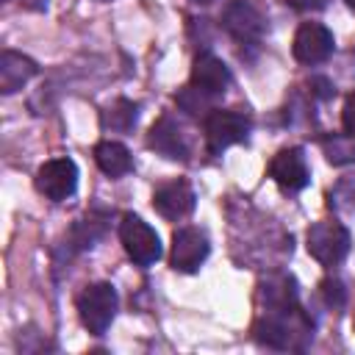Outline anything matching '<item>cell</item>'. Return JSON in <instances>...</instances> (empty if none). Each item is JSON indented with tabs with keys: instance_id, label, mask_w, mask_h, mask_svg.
<instances>
[{
	"instance_id": "9",
	"label": "cell",
	"mask_w": 355,
	"mask_h": 355,
	"mask_svg": "<svg viewBox=\"0 0 355 355\" xmlns=\"http://www.w3.org/2000/svg\"><path fill=\"white\" fill-rule=\"evenodd\" d=\"M333 47H336L333 33L319 22H302L294 36V58L308 67L327 61L333 55Z\"/></svg>"
},
{
	"instance_id": "16",
	"label": "cell",
	"mask_w": 355,
	"mask_h": 355,
	"mask_svg": "<svg viewBox=\"0 0 355 355\" xmlns=\"http://www.w3.org/2000/svg\"><path fill=\"white\" fill-rule=\"evenodd\" d=\"M136 119H139V103H133V100H116L108 111H105V116H103V122H105V128H111V130H130L133 125H136Z\"/></svg>"
},
{
	"instance_id": "19",
	"label": "cell",
	"mask_w": 355,
	"mask_h": 355,
	"mask_svg": "<svg viewBox=\"0 0 355 355\" xmlns=\"http://www.w3.org/2000/svg\"><path fill=\"white\" fill-rule=\"evenodd\" d=\"M319 288H322V297H324V302H327L330 308H344V302H347V288H344L341 280L327 277V280H322Z\"/></svg>"
},
{
	"instance_id": "6",
	"label": "cell",
	"mask_w": 355,
	"mask_h": 355,
	"mask_svg": "<svg viewBox=\"0 0 355 355\" xmlns=\"http://www.w3.org/2000/svg\"><path fill=\"white\" fill-rule=\"evenodd\" d=\"M36 189L53 200V202H64L67 197L75 194L78 189V166L72 158H50L39 166L36 172Z\"/></svg>"
},
{
	"instance_id": "7",
	"label": "cell",
	"mask_w": 355,
	"mask_h": 355,
	"mask_svg": "<svg viewBox=\"0 0 355 355\" xmlns=\"http://www.w3.org/2000/svg\"><path fill=\"white\" fill-rule=\"evenodd\" d=\"M222 25L241 44H255L266 33V17L247 0L227 3L225 11H222Z\"/></svg>"
},
{
	"instance_id": "3",
	"label": "cell",
	"mask_w": 355,
	"mask_h": 355,
	"mask_svg": "<svg viewBox=\"0 0 355 355\" xmlns=\"http://www.w3.org/2000/svg\"><path fill=\"white\" fill-rule=\"evenodd\" d=\"M252 130V119L244 111H225V108H214L205 116V144L208 153L216 155L222 150H227L230 144L247 141Z\"/></svg>"
},
{
	"instance_id": "5",
	"label": "cell",
	"mask_w": 355,
	"mask_h": 355,
	"mask_svg": "<svg viewBox=\"0 0 355 355\" xmlns=\"http://www.w3.org/2000/svg\"><path fill=\"white\" fill-rule=\"evenodd\" d=\"M119 239L125 252L139 263V266H150L161 258V239L158 233L136 214H125L119 222Z\"/></svg>"
},
{
	"instance_id": "15",
	"label": "cell",
	"mask_w": 355,
	"mask_h": 355,
	"mask_svg": "<svg viewBox=\"0 0 355 355\" xmlns=\"http://www.w3.org/2000/svg\"><path fill=\"white\" fill-rule=\"evenodd\" d=\"M94 161L108 178H122V175H128L133 169L130 150L125 144H119V141H100L94 147Z\"/></svg>"
},
{
	"instance_id": "11",
	"label": "cell",
	"mask_w": 355,
	"mask_h": 355,
	"mask_svg": "<svg viewBox=\"0 0 355 355\" xmlns=\"http://www.w3.org/2000/svg\"><path fill=\"white\" fill-rule=\"evenodd\" d=\"M269 175H272V180L283 191H300V189H305L308 180H311V172H308V164H305V153L300 147L280 150L272 158V164H269Z\"/></svg>"
},
{
	"instance_id": "20",
	"label": "cell",
	"mask_w": 355,
	"mask_h": 355,
	"mask_svg": "<svg viewBox=\"0 0 355 355\" xmlns=\"http://www.w3.org/2000/svg\"><path fill=\"white\" fill-rule=\"evenodd\" d=\"M341 128H344V133L355 136V92H349L347 100H344V108H341Z\"/></svg>"
},
{
	"instance_id": "24",
	"label": "cell",
	"mask_w": 355,
	"mask_h": 355,
	"mask_svg": "<svg viewBox=\"0 0 355 355\" xmlns=\"http://www.w3.org/2000/svg\"><path fill=\"white\" fill-rule=\"evenodd\" d=\"M349 6H352V8H355V0H349Z\"/></svg>"
},
{
	"instance_id": "14",
	"label": "cell",
	"mask_w": 355,
	"mask_h": 355,
	"mask_svg": "<svg viewBox=\"0 0 355 355\" xmlns=\"http://www.w3.org/2000/svg\"><path fill=\"white\" fill-rule=\"evenodd\" d=\"M33 75H36V64L28 55L14 53V50L0 53V92L3 94L19 92Z\"/></svg>"
},
{
	"instance_id": "2",
	"label": "cell",
	"mask_w": 355,
	"mask_h": 355,
	"mask_svg": "<svg viewBox=\"0 0 355 355\" xmlns=\"http://www.w3.org/2000/svg\"><path fill=\"white\" fill-rule=\"evenodd\" d=\"M116 308H119V297L111 283H89L78 294V313H80L83 327L92 336H103L111 327Z\"/></svg>"
},
{
	"instance_id": "10",
	"label": "cell",
	"mask_w": 355,
	"mask_h": 355,
	"mask_svg": "<svg viewBox=\"0 0 355 355\" xmlns=\"http://www.w3.org/2000/svg\"><path fill=\"white\" fill-rule=\"evenodd\" d=\"M233 83V75L227 69V64L214 55V53H200L194 58V67H191V86L200 89L202 94H208L211 100L222 97L227 92V86Z\"/></svg>"
},
{
	"instance_id": "22",
	"label": "cell",
	"mask_w": 355,
	"mask_h": 355,
	"mask_svg": "<svg viewBox=\"0 0 355 355\" xmlns=\"http://www.w3.org/2000/svg\"><path fill=\"white\" fill-rule=\"evenodd\" d=\"M22 3H25L28 8H36V11H39V8H47V0H22Z\"/></svg>"
},
{
	"instance_id": "23",
	"label": "cell",
	"mask_w": 355,
	"mask_h": 355,
	"mask_svg": "<svg viewBox=\"0 0 355 355\" xmlns=\"http://www.w3.org/2000/svg\"><path fill=\"white\" fill-rule=\"evenodd\" d=\"M194 3H202V6H208V3H214V0H194Z\"/></svg>"
},
{
	"instance_id": "8",
	"label": "cell",
	"mask_w": 355,
	"mask_h": 355,
	"mask_svg": "<svg viewBox=\"0 0 355 355\" xmlns=\"http://www.w3.org/2000/svg\"><path fill=\"white\" fill-rule=\"evenodd\" d=\"M211 252V244H208V236L200 230V227H180L175 230L172 236V255H169V263L175 272H197L205 258Z\"/></svg>"
},
{
	"instance_id": "21",
	"label": "cell",
	"mask_w": 355,
	"mask_h": 355,
	"mask_svg": "<svg viewBox=\"0 0 355 355\" xmlns=\"http://www.w3.org/2000/svg\"><path fill=\"white\" fill-rule=\"evenodd\" d=\"M286 3L297 11H322L327 6V0H286Z\"/></svg>"
},
{
	"instance_id": "18",
	"label": "cell",
	"mask_w": 355,
	"mask_h": 355,
	"mask_svg": "<svg viewBox=\"0 0 355 355\" xmlns=\"http://www.w3.org/2000/svg\"><path fill=\"white\" fill-rule=\"evenodd\" d=\"M72 236H75L78 247H94V241L103 236V222H97L94 216H86L72 227Z\"/></svg>"
},
{
	"instance_id": "17",
	"label": "cell",
	"mask_w": 355,
	"mask_h": 355,
	"mask_svg": "<svg viewBox=\"0 0 355 355\" xmlns=\"http://www.w3.org/2000/svg\"><path fill=\"white\" fill-rule=\"evenodd\" d=\"M324 153L330 158V164H347L355 158V136L341 133L333 139H324Z\"/></svg>"
},
{
	"instance_id": "13",
	"label": "cell",
	"mask_w": 355,
	"mask_h": 355,
	"mask_svg": "<svg viewBox=\"0 0 355 355\" xmlns=\"http://www.w3.org/2000/svg\"><path fill=\"white\" fill-rule=\"evenodd\" d=\"M147 144H150L155 153H161L164 158H172V161H189V144H186V136H183L180 125H178L172 116H161V119L150 128Z\"/></svg>"
},
{
	"instance_id": "1",
	"label": "cell",
	"mask_w": 355,
	"mask_h": 355,
	"mask_svg": "<svg viewBox=\"0 0 355 355\" xmlns=\"http://www.w3.org/2000/svg\"><path fill=\"white\" fill-rule=\"evenodd\" d=\"M252 333L266 347H275V349H302L311 341V336H313V324L300 311L297 302H280V305H266L261 311V316L255 319Z\"/></svg>"
},
{
	"instance_id": "4",
	"label": "cell",
	"mask_w": 355,
	"mask_h": 355,
	"mask_svg": "<svg viewBox=\"0 0 355 355\" xmlns=\"http://www.w3.org/2000/svg\"><path fill=\"white\" fill-rule=\"evenodd\" d=\"M308 252L322 266H338L349 252V230L336 219H322L308 227Z\"/></svg>"
},
{
	"instance_id": "12",
	"label": "cell",
	"mask_w": 355,
	"mask_h": 355,
	"mask_svg": "<svg viewBox=\"0 0 355 355\" xmlns=\"http://www.w3.org/2000/svg\"><path fill=\"white\" fill-rule=\"evenodd\" d=\"M194 202H197L194 189H191L189 180H183V178L158 186L155 194H153V208H155L164 219H172V222L189 216V214L194 211Z\"/></svg>"
}]
</instances>
